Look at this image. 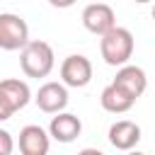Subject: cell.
I'll list each match as a JSON object with an SVG mask.
<instances>
[{"label":"cell","instance_id":"6da1fadb","mask_svg":"<svg viewBox=\"0 0 155 155\" xmlns=\"http://www.w3.org/2000/svg\"><path fill=\"white\" fill-rule=\"evenodd\" d=\"M99 53H102L107 65H114V68L126 65L128 58L133 56V34L124 27L109 29L99 39Z\"/></svg>","mask_w":155,"mask_h":155},{"label":"cell","instance_id":"7a4b0ae2","mask_svg":"<svg viewBox=\"0 0 155 155\" xmlns=\"http://www.w3.org/2000/svg\"><path fill=\"white\" fill-rule=\"evenodd\" d=\"M53 63H56L53 48L41 39L29 41L19 51V68L27 78H46L53 70Z\"/></svg>","mask_w":155,"mask_h":155},{"label":"cell","instance_id":"3957f363","mask_svg":"<svg viewBox=\"0 0 155 155\" xmlns=\"http://www.w3.org/2000/svg\"><path fill=\"white\" fill-rule=\"evenodd\" d=\"M31 99V90L24 80L7 78L0 82V121H7L15 111L24 109Z\"/></svg>","mask_w":155,"mask_h":155},{"label":"cell","instance_id":"277c9868","mask_svg":"<svg viewBox=\"0 0 155 155\" xmlns=\"http://www.w3.org/2000/svg\"><path fill=\"white\" fill-rule=\"evenodd\" d=\"M29 44V27L22 17L12 12L0 15V48L2 51H22Z\"/></svg>","mask_w":155,"mask_h":155},{"label":"cell","instance_id":"5b68a950","mask_svg":"<svg viewBox=\"0 0 155 155\" xmlns=\"http://www.w3.org/2000/svg\"><path fill=\"white\" fill-rule=\"evenodd\" d=\"M61 80L68 87H87L92 80V63L87 56L73 53L61 63Z\"/></svg>","mask_w":155,"mask_h":155},{"label":"cell","instance_id":"8992f818","mask_svg":"<svg viewBox=\"0 0 155 155\" xmlns=\"http://www.w3.org/2000/svg\"><path fill=\"white\" fill-rule=\"evenodd\" d=\"M82 24L87 31L102 36L107 34L109 29L116 27V15L114 10L107 5V2H90L85 10H82Z\"/></svg>","mask_w":155,"mask_h":155},{"label":"cell","instance_id":"52a82bcc","mask_svg":"<svg viewBox=\"0 0 155 155\" xmlns=\"http://www.w3.org/2000/svg\"><path fill=\"white\" fill-rule=\"evenodd\" d=\"M34 99L44 114H58L68 107V85L65 82H44Z\"/></svg>","mask_w":155,"mask_h":155},{"label":"cell","instance_id":"ba28073f","mask_svg":"<svg viewBox=\"0 0 155 155\" xmlns=\"http://www.w3.org/2000/svg\"><path fill=\"white\" fill-rule=\"evenodd\" d=\"M48 133L53 140L58 143H73L80 133H82V121L75 116V114H68V111H58L51 124H48Z\"/></svg>","mask_w":155,"mask_h":155},{"label":"cell","instance_id":"9c48e42d","mask_svg":"<svg viewBox=\"0 0 155 155\" xmlns=\"http://www.w3.org/2000/svg\"><path fill=\"white\" fill-rule=\"evenodd\" d=\"M51 133H46L41 126L29 124L19 131V153L22 155H46L51 145Z\"/></svg>","mask_w":155,"mask_h":155},{"label":"cell","instance_id":"30bf717a","mask_svg":"<svg viewBox=\"0 0 155 155\" xmlns=\"http://www.w3.org/2000/svg\"><path fill=\"white\" fill-rule=\"evenodd\" d=\"M114 85H119L124 92H128L133 99H138L145 87H148V78H145V70L138 68V65H121L116 70V78H114Z\"/></svg>","mask_w":155,"mask_h":155},{"label":"cell","instance_id":"8fae6325","mask_svg":"<svg viewBox=\"0 0 155 155\" xmlns=\"http://www.w3.org/2000/svg\"><path fill=\"white\" fill-rule=\"evenodd\" d=\"M140 140V126L136 121H116L109 126V143L116 148V150H131L136 148Z\"/></svg>","mask_w":155,"mask_h":155},{"label":"cell","instance_id":"7c38bea8","mask_svg":"<svg viewBox=\"0 0 155 155\" xmlns=\"http://www.w3.org/2000/svg\"><path fill=\"white\" fill-rule=\"evenodd\" d=\"M99 102H102V109L109 111V114H124V111H128V109L136 104V99H133L128 92H124L119 85H114V82L102 90Z\"/></svg>","mask_w":155,"mask_h":155},{"label":"cell","instance_id":"4fadbf2b","mask_svg":"<svg viewBox=\"0 0 155 155\" xmlns=\"http://www.w3.org/2000/svg\"><path fill=\"white\" fill-rule=\"evenodd\" d=\"M10 153H12V136L5 128H0V155H10Z\"/></svg>","mask_w":155,"mask_h":155},{"label":"cell","instance_id":"5bb4252c","mask_svg":"<svg viewBox=\"0 0 155 155\" xmlns=\"http://www.w3.org/2000/svg\"><path fill=\"white\" fill-rule=\"evenodd\" d=\"M53 7H58V10H65V7H73L75 5V0H48Z\"/></svg>","mask_w":155,"mask_h":155},{"label":"cell","instance_id":"9a60e30c","mask_svg":"<svg viewBox=\"0 0 155 155\" xmlns=\"http://www.w3.org/2000/svg\"><path fill=\"white\" fill-rule=\"evenodd\" d=\"M133 2H150V0H133Z\"/></svg>","mask_w":155,"mask_h":155},{"label":"cell","instance_id":"2e32d148","mask_svg":"<svg viewBox=\"0 0 155 155\" xmlns=\"http://www.w3.org/2000/svg\"><path fill=\"white\" fill-rule=\"evenodd\" d=\"M153 19H155V7H153Z\"/></svg>","mask_w":155,"mask_h":155}]
</instances>
